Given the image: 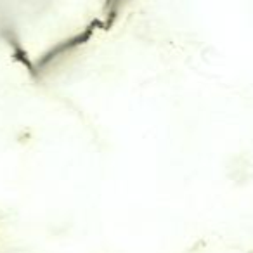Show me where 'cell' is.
I'll return each instance as SVG.
<instances>
[{
  "label": "cell",
  "instance_id": "obj_1",
  "mask_svg": "<svg viewBox=\"0 0 253 253\" xmlns=\"http://www.w3.org/2000/svg\"><path fill=\"white\" fill-rule=\"evenodd\" d=\"M123 0H106V5H108V11L109 12H113L116 7H118L120 4H122Z\"/></svg>",
  "mask_w": 253,
  "mask_h": 253
}]
</instances>
